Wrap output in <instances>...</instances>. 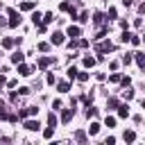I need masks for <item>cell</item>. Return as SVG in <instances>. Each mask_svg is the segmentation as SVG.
<instances>
[{"instance_id": "1", "label": "cell", "mask_w": 145, "mask_h": 145, "mask_svg": "<svg viewBox=\"0 0 145 145\" xmlns=\"http://www.w3.org/2000/svg\"><path fill=\"white\" fill-rule=\"evenodd\" d=\"M36 113H39L36 106H25V109L18 111V118H27V116H36Z\"/></svg>"}, {"instance_id": "2", "label": "cell", "mask_w": 145, "mask_h": 145, "mask_svg": "<svg viewBox=\"0 0 145 145\" xmlns=\"http://www.w3.org/2000/svg\"><path fill=\"white\" fill-rule=\"evenodd\" d=\"M20 23V16H18V11L16 9H9V27H16Z\"/></svg>"}, {"instance_id": "3", "label": "cell", "mask_w": 145, "mask_h": 145, "mask_svg": "<svg viewBox=\"0 0 145 145\" xmlns=\"http://www.w3.org/2000/svg\"><path fill=\"white\" fill-rule=\"evenodd\" d=\"M95 50H97L100 54H102V52H111V50H113V43H111V41H104V43H97V45H95Z\"/></svg>"}, {"instance_id": "4", "label": "cell", "mask_w": 145, "mask_h": 145, "mask_svg": "<svg viewBox=\"0 0 145 145\" xmlns=\"http://www.w3.org/2000/svg\"><path fill=\"white\" fill-rule=\"evenodd\" d=\"M50 41H52V43H54V45H61V43H63V41H66V39H63V34H61V32H54V34H52V36H50Z\"/></svg>"}, {"instance_id": "5", "label": "cell", "mask_w": 145, "mask_h": 145, "mask_svg": "<svg viewBox=\"0 0 145 145\" xmlns=\"http://www.w3.org/2000/svg\"><path fill=\"white\" fill-rule=\"evenodd\" d=\"M18 75L29 77V75H32V68H29V66H25V63H18Z\"/></svg>"}, {"instance_id": "6", "label": "cell", "mask_w": 145, "mask_h": 145, "mask_svg": "<svg viewBox=\"0 0 145 145\" xmlns=\"http://www.w3.org/2000/svg\"><path fill=\"white\" fill-rule=\"evenodd\" d=\"M41 125H39V120H25V129H29V131H36Z\"/></svg>"}, {"instance_id": "7", "label": "cell", "mask_w": 145, "mask_h": 145, "mask_svg": "<svg viewBox=\"0 0 145 145\" xmlns=\"http://www.w3.org/2000/svg\"><path fill=\"white\" fill-rule=\"evenodd\" d=\"M34 9V0H25V2H20V11H32Z\"/></svg>"}, {"instance_id": "8", "label": "cell", "mask_w": 145, "mask_h": 145, "mask_svg": "<svg viewBox=\"0 0 145 145\" xmlns=\"http://www.w3.org/2000/svg\"><path fill=\"white\" fill-rule=\"evenodd\" d=\"M79 34H82V29H79L77 25H70V27H68V36H72V39H77Z\"/></svg>"}, {"instance_id": "9", "label": "cell", "mask_w": 145, "mask_h": 145, "mask_svg": "<svg viewBox=\"0 0 145 145\" xmlns=\"http://www.w3.org/2000/svg\"><path fill=\"white\" fill-rule=\"evenodd\" d=\"M118 116H120V118H127V116H129V106H127V104H118Z\"/></svg>"}, {"instance_id": "10", "label": "cell", "mask_w": 145, "mask_h": 145, "mask_svg": "<svg viewBox=\"0 0 145 145\" xmlns=\"http://www.w3.org/2000/svg\"><path fill=\"white\" fill-rule=\"evenodd\" d=\"M52 61H54L52 57H43V59H39V68H48Z\"/></svg>"}, {"instance_id": "11", "label": "cell", "mask_w": 145, "mask_h": 145, "mask_svg": "<svg viewBox=\"0 0 145 145\" xmlns=\"http://www.w3.org/2000/svg\"><path fill=\"white\" fill-rule=\"evenodd\" d=\"M23 59H25L23 52H14V54H11V61H14V63H23Z\"/></svg>"}, {"instance_id": "12", "label": "cell", "mask_w": 145, "mask_h": 145, "mask_svg": "<svg viewBox=\"0 0 145 145\" xmlns=\"http://www.w3.org/2000/svg\"><path fill=\"white\" fill-rule=\"evenodd\" d=\"M72 113H75L72 109H66V111L61 113V120H63V122H70V118H72Z\"/></svg>"}, {"instance_id": "13", "label": "cell", "mask_w": 145, "mask_h": 145, "mask_svg": "<svg viewBox=\"0 0 145 145\" xmlns=\"http://www.w3.org/2000/svg\"><path fill=\"white\" fill-rule=\"evenodd\" d=\"M102 20H104V14L95 11V14H93V23H95V25H102Z\"/></svg>"}, {"instance_id": "14", "label": "cell", "mask_w": 145, "mask_h": 145, "mask_svg": "<svg viewBox=\"0 0 145 145\" xmlns=\"http://www.w3.org/2000/svg\"><path fill=\"white\" fill-rule=\"evenodd\" d=\"M95 66V57H84V68H93Z\"/></svg>"}, {"instance_id": "15", "label": "cell", "mask_w": 145, "mask_h": 145, "mask_svg": "<svg viewBox=\"0 0 145 145\" xmlns=\"http://www.w3.org/2000/svg\"><path fill=\"white\" fill-rule=\"evenodd\" d=\"M57 88H59L61 93H68V91H70V84H68V82H59V84H57Z\"/></svg>"}, {"instance_id": "16", "label": "cell", "mask_w": 145, "mask_h": 145, "mask_svg": "<svg viewBox=\"0 0 145 145\" xmlns=\"http://www.w3.org/2000/svg\"><path fill=\"white\" fill-rule=\"evenodd\" d=\"M75 79H79V82H88V72H84V70H77V77Z\"/></svg>"}, {"instance_id": "17", "label": "cell", "mask_w": 145, "mask_h": 145, "mask_svg": "<svg viewBox=\"0 0 145 145\" xmlns=\"http://www.w3.org/2000/svg\"><path fill=\"white\" fill-rule=\"evenodd\" d=\"M120 79H122V75H120V72H111V75H109V82H113V84H118Z\"/></svg>"}, {"instance_id": "18", "label": "cell", "mask_w": 145, "mask_h": 145, "mask_svg": "<svg viewBox=\"0 0 145 145\" xmlns=\"http://www.w3.org/2000/svg\"><path fill=\"white\" fill-rule=\"evenodd\" d=\"M118 104H120V102H118V97H109V102H106V106H109V109H118Z\"/></svg>"}, {"instance_id": "19", "label": "cell", "mask_w": 145, "mask_h": 145, "mask_svg": "<svg viewBox=\"0 0 145 145\" xmlns=\"http://www.w3.org/2000/svg\"><path fill=\"white\" fill-rule=\"evenodd\" d=\"M97 131H100V125H97V122H91V127H88V134H91V136H95Z\"/></svg>"}, {"instance_id": "20", "label": "cell", "mask_w": 145, "mask_h": 145, "mask_svg": "<svg viewBox=\"0 0 145 145\" xmlns=\"http://www.w3.org/2000/svg\"><path fill=\"white\" fill-rule=\"evenodd\" d=\"M14 43H16L14 39H2V48H7V50H9V48H14Z\"/></svg>"}, {"instance_id": "21", "label": "cell", "mask_w": 145, "mask_h": 145, "mask_svg": "<svg viewBox=\"0 0 145 145\" xmlns=\"http://www.w3.org/2000/svg\"><path fill=\"white\" fill-rule=\"evenodd\" d=\"M104 125H106V127H116V118H113V116H106V118H104Z\"/></svg>"}, {"instance_id": "22", "label": "cell", "mask_w": 145, "mask_h": 145, "mask_svg": "<svg viewBox=\"0 0 145 145\" xmlns=\"http://www.w3.org/2000/svg\"><path fill=\"white\" fill-rule=\"evenodd\" d=\"M54 136V127H48V129H43V138H52Z\"/></svg>"}, {"instance_id": "23", "label": "cell", "mask_w": 145, "mask_h": 145, "mask_svg": "<svg viewBox=\"0 0 145 145\" xmlns=\"http://www.w3.org/2000/svg\"><path fill=\"white\" fill-rule=\"evenodd\" d=\"M125 140H127V143H134V140H136V134H134V131H125Z\"/></svg>"}, {"instance_id": "24", "label": "cell", "mask_w": 145, "mask_h": 145, "mask_svg": "<svg viewBox=\"0 0 145 145\" xmlns=\"http://www.w3.org/2000/svg\"><path fill=\"white\" fill-rule=\"evenodd\" d=\"M136 63H138L140 68H145V54H138V52H136Z\"/></svg>"}, {"instance_id": "25", "label": "cell", "mask_w": 145, "mask_h": 145, "mask_svg": "<svg viewBox=\"0 0 145 145\" xmlns=\"http://www.w3.org/2000/svg\"><path fill=\"white\" fill-rule=\"evenodd\" d=\"M48 125H50V127H57V116H54V113L48 116Z\"/></svg>"}, {"instance_id": "26", "label": "cell", "mask_w": 145, "mask_h": 145, "mask_svg": "<svg viewBox=\"0 0 145 145\" xmlns=\"http://www.w3.org/2000/svg\"><path fill=\"white\" fill-rule=\"evenodd\" d=\"M68 77H70V79H75V77H77V68H75V66H70V68H68Z\"/></svg>"}, {"instance_id": "27", "label": "cell", "mask_w": 145, "mask_h": 145, "mask_svg": "<svg viewBox=\"0 0 145 145\" xmlns=\"http://www.w3.org/2000/svg\"><path fill=\"white\" fill-rule=\"evenodd\" d=\"M75 140L84 143V140H86V134H84V131H77V134H75Z\"/></svg>"}, {"instance_id": "28", "label": "cell", "mask_w": 145, "mask_h": 145, "mask_svg": "<svg viewBox=\"0 0 145 145\" xmlns=\"http://www.w3.org/2000/svg\"><path fill=\"white\" fill-rule=\"evenodd\" d=\"M77 20H79V23H86V20H88V14H86V11H82V14L77 16Z\"/></svg>"}, {"instance_id": "29", "label": "cell", "mask_w": 145, "mask_h": 145, "mask_svg": "<svg viewBox=\"0 0 145 145\" xmlns=\"http://www.w3.org/2000/svg\"><path fill=\"white\" fill-rule=\"evenodd\" d=\"M32 20H34V25H41V23H43V20H41V14H34Z\"/></svg>"}, {"instance_id": "30", "label": "cell", "mask_w": 145, "mask_h": 145, "mask_svg": "<svg viewBox=\"0 0 145 145\" xmlns=\"http://www.w3.org/2000/svg\"><path fill=\"white\" fill-rule=\"evenodd\" d=\"M52 20H54V18H52V14H50V11H48V14H45V16H43V25H45V23H52Z\"/></svg>"}, {"instance_id": "31", "label": "cell", "mask_w": 145, "mask_h": 145, "mask_svg": "<svg viewBox=\"0 0 145 145\" xmlns=\"http://www.w3.org/2000/svg\"><path fill=\"white\" fill-rule=\"evenodd\" d=\"M129 43H134V45H138V43H140V39H138L136 34H131V39H129Z\"/></svg>"}, {"instance_id": "32", "label": "cell", "mask_w": 145, "mask_h": 145, "mask_svg": "<svg viewBox=\"0 0 145 145\" xmlns=\"http://www.w3.org/2000/svg\"><path fill=\"white\" fill-rule=\"evenodd\" d=\"M39 50H41V52H48L50 45H48V43H39Z\"/></svg>"}, {"instance_id": "33", "label": "cell", "mask_w": 145, "mask_h": 145, "mask_svg": "<svg viewBox=\"0 0 145 145\" xmlns=\"http://www.w3.org/2000/svg\"><path fill=\"white\" fill-rule=\"evenodd\" d=\"M122 95H125V97H127V100H131V97H134V91H131V88H127V91H125V93H122Z\"/></svg>"}, {"instance_id": "34", "label": "cell", "mask_w": 145, "mask_h": 145, "mask_svg": "<svg viewBox=\"0 0 145 145\" xmlns=\"http://www.w3.org/2000/svg\"><path fill=\"white\" fill-rule=\"evenodd\" d=\"M129 39H131V34H129V32H127V29H125V34H122V43H127V41H129Z\"/></svg>"}, {"instance_id": "35", "label": "cell", "mask_w": 145, "mask_h": 145, "mask_svg": "<svg viewBox=\"0 0 145 145\" xmlns=\"http://www.w3.org/2000/svg\"><path fill=\"white\" fill-rule=\"evenodd\" d=\"M131 59H134L131 54H125V57H122V63H131Z\"/></svg>"}, {"instance_id": "36", "label": "cell", "mask_w": 145, "mask_h": 145, "mask_svg": "<svg viewBox=\"0 0 145 145\" xmlns=\"http://www.w3.org/2000/svg\"><path fill=\"white\" fill-rule=\"evenodd\" d=\"M120 84H122V86H129V84H131V79H129V77H122V79H120Z\"/></svg>"}, {"instance_id": "37", "label": "cell", "mask_w": 145, "mask_h": 145, "mask_svg": "<svg viewBox=\"0 0 145 145\" xmlns=\"http://www.w3.org/2000/svg\"><path fill=\"white\" fill-rule=\"evenodd\" d=\"M116 14H118V11H116V9H113V7H111V9H109V14H106V16H109V18H116Z\"/></svg>"}, {"instance_id": "38", "label": "cell", "mask_w": 145, "mask_h": 145, "mask_svg": "<svg viewBox=\"0 0 145 145\" xmlns=\"http://www.w3.org/2000/svg\"><path fill=\"white\" fill-rule=\"evenodd\" d=\"M77 45H79V48H88V41H86V39H82V41H79Z\"/></svg>"}, {"instance_id": "39", "label": "cell", "mask_w": 145, "mask_h": 145, "mask_svg": "<svg viewBox=\"0 0 145 145\" xmlns=\"http://www.w3.org/2000/svg\"><path fill=\"white\" fill-rule=\"evenodd\" d=\"M45 82H48V84H54V75H52V72H50V75H48V77H45Z\"/></svg>"}, {"instance_id": "40", "label": "cell", "mask_w": 145, "mask_h": 145, "mask_svg": "<svg viewBox=\"0 0 145 145\" xmlns=\"http://www.w3.org/2000/svg\"><path fill=\"white\" fill-rule=\"evenodd\" d=\"M131 2H134V0H122V5H125V7H129Z\"/></svg>"}, {"instance_id": "41", "label": "cell", "mask_w": 145, "mask_h": 145, "mask_svg": "<svg viewBox=\"0 0 145 145\" xmlns=\"http://www.w3.org/2000/svg\"><path fill=\"white\" fill-rule=\"evenodd\" d=\"M2 86H5V77H0V88H2Z\"/></svg>"}, {"instance_id": "42", "label": "cell", "mask_w": 145, "mask_h": 145, "mask_svg": "<svg viewBox=\"0 0 145 145\" xmlns=\"http://www.w3.org/2000/svg\"><path fill=\"white\" fill-rule=\"evenodd\" d=\"M140 11H145V2H143V5H140Z\"/></svg>"}, {"instance_id": "43", "label": "cell", "mask_w": 145, "mask_h": 145, "mask_svg": "<svg viewBox=\"0 0 145 145\" xmlns=\"http://www.w3.org/2000/svg\"><path fill=\"white\" fill-rule=\"evenodd\" d=\"M143 109H145V100H143Z\"/></svg>"}]
</instances>
